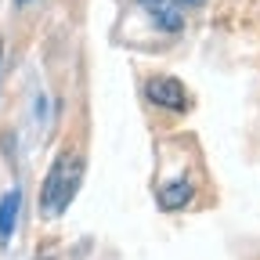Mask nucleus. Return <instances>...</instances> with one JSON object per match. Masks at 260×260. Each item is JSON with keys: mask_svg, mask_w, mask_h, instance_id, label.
<instances>
[{"mask_svg": "<svg viewBox=\"0 0 260 260\" xmlns=\"http://www.w3.org/2000/svg\"><path fill=\"white\" fill-rule=\"evenodd\" d=\"M80 181H83V159L76 152H58V159L51 162V170L40 184V213L47 220H58L76 199Z\"/></svg>", "mask_w": 260, "mask_h": 260, "instance_id": "nucleus-1", "label": "nucleus"}, {"mask_svg": "<svg viewBox=\"0 0 260 260\" xmlns=\"http://www.w3.org/2000/svg\"><path fill=\"white\" fill-rule=\"evenodd\" d=\"M145 94H148V102H155L159 109H170V112H184L188 109V90L174 76H152L145 83Z\"/></svg>", "mask_w": 260, "mask_h": 260, "instance_id": "nucleus-2", "label": "nucleus"}, {"mask_svg": "<svg viewBox=\"0 0 260 260\" xmlns=\"http://www.w3.org/2000/svg\"><path fill=\"white\" fill-rule=\"evenodd\" d=\"M138 8H141L162 32H181V29H184L181 0H138Z\"/></svg>", "mask_w": 260, "mask_h": 260, "instance_id": "nucleus-3", "label": "nucleus"}, {"mask_svg": "<svg viewBox=\"0 0 260 260\" xmlns=\"http://www.w3.org/2000/svg\"><path fill=\"white\" fill-rule=\"evenodd\" d=\"M18 210H22V191L11 188L4 199H0V246L11 242V232H15V224H18Z\"/></svg>", "mask_w": 260, "mask_h": 260, "instance_id": "nucleus-4", "label": "nucleus"}, {"mask_svg": "<svg viewBox=\"0 0 260 260\" xmlns=\"http://www.w3.org/2000/svg\"><path fill=\"white\" fill-rule=\"evenodd\" d=\"M191 195H195V188H191L188 181H170L167 188L159 191V206H162V210H181V206L191 203Z\"/></svg>", "mask_w": 260, "mask_h": 260, "instance_id": "nucleus-5", "label": "nucleus"}, {"mask_svg": "<svg viewBox=\"0 0 260 260\" xmlns=\"http://www.w3.org/2000/svg\"><path fill=\"white\" fill-rule=\"evenodd\" d=\"M188 4H195V0H188Z\"/></svg>", "mask_w": 260, "mask_h": 260, "instance_id": "nucleus-6", "label": "nucleus"}, {"mask_svg": "<svg viewBox=\"0 0 260 260\" xmlns=\"http://www.w3.org/2000/svg\"><path fill=\"white\" fill-rule=\"evenodd\" d=\"M0 51H4V44H0Z\"/></svg>", "mask_w": 260, "mask_h": 260, "instance_id": "nucleus-7", "label": "nucleus"}, {"mask_svg": "<svg viewBox=\"0 0 260 260\" xmlns=\"http://www.w3.org/2000/svg\"><path fill=\"white\" fill-rule=\"evenodd\" d=\"M22 4H25V0H22Z\"/></svg>", "mask_w": 260, "mask_h": 260, "instance_id": "nucleus-8", "label": "nucleus"}]
</instances>
